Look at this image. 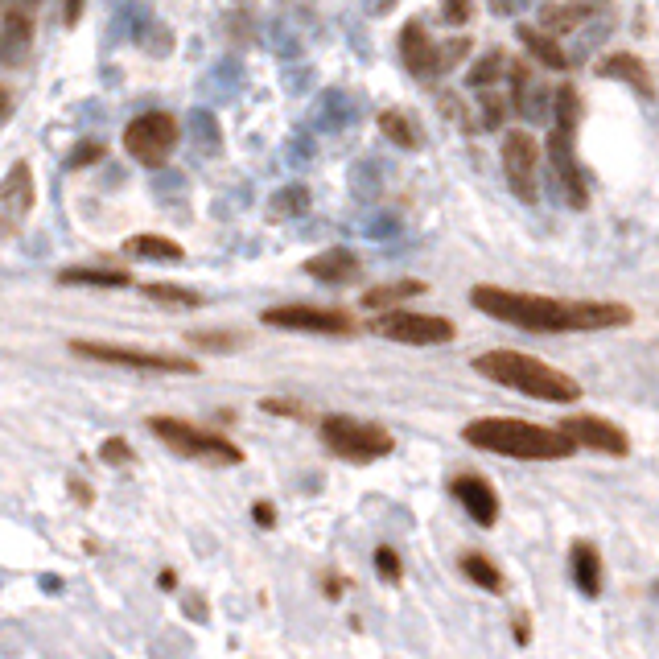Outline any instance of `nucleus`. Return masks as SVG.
<instances>
[{
  "instance_id": "obj_1",
  "label": "nucleus",
  "mask_w": 659,
  "mask_h": 659,
  "mask_svg": "<svg viewBox=\"0 0 659 659\" xmlns=\"http://www.w3.org/2000/svg\"><path fill=\"white\" fill-rule=\"evenodd\" d=\"M470 301L478 314L499 318L519 330L536 334H585V330H614L631 326V309L622 301H577V297H544V293H519L499 285H474Z\"/></svg>"
},
{
  "instance_id": "obj_2",
  "label": "nucleus",
  "mask_w": 659,
  "mask_h": 659,
  "mask_svg": "<svg viewBox=\"0 0 659 659\" xmlns=\"http://www.w3.org/2000/svg\"><path fill=\"white\" fill-rule=\"evenodd\" d=\"M462 437L474 449L519 458V462H561L577 449L569 433L536 425V421H519V416H478V421L462 429Z\"/></svg>"
},
{
  "instance_id": "obj_3",
  "label": "nucleus",
  "mask_w": 659,
  "mask_h": 659,
  "mask_svg": "<svg viewBox=\"0 0 659 659\" xmlns=\"http://www.w3.org/2000/svg\"><path fill=\"white\" fill-rule=\"evenodd\" d=\"M474 371L482 379H491V384H499V388L524 392V396L544 400V404H573V400H581V384L573 375L548 367L544 359L524 355V351H482L474 359Z\"/></svg>"
},
{
  "instance_id": "obj_4",
  "label": "nucleus",
  "mask_w": 659,
  "mask_h": 659,
  "mask_svg": "<svg viewBox=\"0 0 659 659\" xmlns=\"http://www.w3.org/2000/svg\"><path fill=\"white\" fill-rule=\"evenodd\" d=\"M322 445L330 449L334 458L342 462H355V466H371L379 458H388L392 449H396V437L384 429V425H375V421H359V416H322Z\"/></svg>"
},
{
  "instance_id": "obj_5",
  "label": "nucleus",
  "mask_w": 659,
  "mask_h": 659,
  "mask_svg": "<svg viewBox=\"0 0 659 659\" xmlns=\"http://www.w3.org/2000/svg\"><path fill=\"white\" fill-rule=\"evenodd\" d=\"M149 429L182 458L211 462V466H239L244 462V449H239L227 433L190 425V421H182V416H149Z\"/></svg>"
},
{
  "instance_id": "obj_6",
  "label": "nucleus",
  "mask_w": 659,
  "mask_h": 659,
  "mask_svg": "<svg viewBox=\"0 0 659 659\" xmlns=\"http://www.w3.org/2000/svg\"><path fill=\"white\" fill-rule=\"evenodd\" d=\"M71 355L108 363V367H128V371H157V375H198L202 367L186 355L173 351H141V346H116V342H95V338H75Z\"/></svg>"
},
{
  "instance_id": "obj_7",
  "label": "nucleus",
  "mask_w": 659,
  "mask_h": 659,
  "mask_svg": "<svg viewBox=\"0 0 659 659\" xmlns=\"http://www.w3.org/2000/svg\"><path fill=\"white\" fill-rule=\"evenodd\" d=\"M178 141H182V128L169 112H141L124 128V153L132 161H141L145 169H161L173 157V149H178Z\"/></svg>"
},
{
  "instance_id": "obj_8",
  "label": "nucleus",
  "mask_w": 659,
  "mask_h": 659,
  "mask_svg": "<svg viewBox=\"0 0 659 659\" xmlns=\"http://www.w3.org/2000/svg\"><path fill=\"white\" fill-rule=\"evenodd\" d=\"M371 330L404 346H445L458 338V326L441 314H412V309H379Z\"/></svg>"
},
{
  "instance_id": "obj_9",
  "label": "nucleus",
  "mask_w": 659,
  "mask_h": 659,
  "mask_svg": "<svg viewBox=\"0 0 659 659\" xmlns=\"http://www.w3.org/2000/svg\"><path fill=\"white\" fill-rule=\"evenodd\" d=\"M264 326L293 330V334H326V338H346L359 330L355 314L330 309V305H272L264 309Z\"/></svg>"
},
{
  "instance_id": "obj_10",
  "label": "nucleus",
  "mask_w": 659,
  "mask_h": 659,
  "mask_svg": "<svg viewBox=\"0 0 659 659\" xmlns=\"http://www.w3.org/2000/svg\"><path fill=\"white\" fill-rule=\"evenodd\" d=\"M503 173L519 202H540V145L524 128H511L503 136Z\"/></svg>"
},
{
  "instance_id": "obj_11",
  "label": "nucleus",
  "mask_w": 659,
  "mask_h": 659,
  "mask_svg": "<svg viewBox=\"0 0 659 659\" xmlns=\"http://www.w3.org/2000/svg\"><path fill=\"white\" fill-rule=\"evenodd\" d=\"M548 161L557 169V182L569 198L573 211H585L589 206V186H585V173L577 161V124H557L548 132Z\"/></svg>"
},
{
  "instance_id": "obj_12",
  "label": "nucleus",
  "mask_w": 659,
  "mask_h": 659,
  "mask_svg": "<svg viewBox=\"0 0 659 659\" xmlns=\"http://www.w3.org/2000/svg\"><path fill=\"white\" fill-rule=\"evenodd\" d=\"M557 429L569 433L577 449H594V454H610V458L631 454V437L622 433V425L606 421V416H598V412H573Z\"/></svg>"
},
{
  "instance_id": "obj_13",
  "label": "nucleus",
  "mask_w": 659,
  "mask_h": 659,
  "mask_svg": "<svg viewBox=\"0 0 659 659\" xmlns=\"http://www.w3.org/2000/svg\"><path fill=\"white\" fill-rule=\"evenodd\" d=\"M449 491H454V499L466 507V515L474 519L478 528H495L499 524V495H495V487L482 474H458L454 482H449Z\"/></svg>"
},
{
  "instance_id": "obj_14",
  "label": "nucleus",
  "mask_w": 659,
  "mask_h": 659,
  "mask_svg": "<svg viewBox=\"0 0 659 659\" xmlns=\"http://www.w3.org/2000/svg\"><path fill=\"white\" fill-rule=\"evenodd\" d=\"M400 58L404 66L416 75V79H429V75H441V58H437V42L429 38V29L421 21H408L400 29Z\"/></svg>"
},
{
  "instance_id": "obj_15",
  "label": "nucleus",
  "mask_w": 659,
  "mask_h": 659,
  "mask_svg": "<svg viewBox=\"0 0 659 659\" xmlns=\"http://www.w3.org/2000/svg\"><path fill=\"white\" fill-rule=\"evenodd\" d=\"M598 75H602V79L627 83V87H631L635 95H643V99H655V75L647 71V62H643L639 54H631V50L606 54V58L598 62Z\"/></svg>"
},
{
  "instance_id": "obj_16",
  "label": "nucleus",
  "mask_w": 659,
  "mask_h": 659,
  "mask_svg": "<svg viewBox=\"0 0 659 659\" xmlns=\"http://www.w3.org/2000/svg\"><path fill=\"white\" fill-rule=\"evenodd\" d=\"M305 272L314 276V281H322V285H351L355 276L363 272V264H359V256L351 248H326L322 256L305 260Z\"/></svg>"
},
{
  "instance_id": "obj_17",
  "label": "nucleus",
  "mask_w": 659,
  "mask_h": 659,
  "mask_svg": "<svg viewBox=\"0 0 659 659\" xmlns=\"http://www.w3.org/2000/svg\"><path fill=\"white\" fill-rule=\"evenodd\" d=\"M569 565H573V581L585 598H602V552L589 540H573L569 548Z\"/></svg>"
},
{
  "instance_id": "obj_18",
  "label": "nucleus",
  "mask_w": 659,
  "mask_h": 659,
  "mask_svg": "<svg viewBox=\"0 0 659 659\" xmlns=\"http://www.w3.org/2000/svg\"><path fill=\"white\" fill-rule=\"evenodd\" d=\"M515 38L524 42V50L540 62V66H548V71H569V54H565V46L552 38L548 29H540V25H519L515 29Z\"/></svg>"
},
{
  "instance_id": "obj_19",
  "label": "nucleus",
  "mask_w": 659,
  "mask_h": 659,
  "mask_svg": "<svg viewBox=\"0 0 659 659\" xmlns=\"http://www.w3.org/2000/svg\"><path fill=\"white\" fill-rule=\"evenodd\" d=\"M589 13H594V9L581 5V0H569V5L548 0V5H540V29H548L552 38H565V33H573L577 25H585Z\"/></svg>"
},
{
  "instance_id": "obj_20",
  "label": "nucleus",
  "mask_w": 659,
  "mask_h": 659,
  "mask_svg": "<svg viewBox=\"0 0 659 659\" xmlns=\"http://www.w3.org/2000/svg\"><path fill=\"white\" fill-rule=\"evenodd\" d=\"M429 285L425 281H412V276H404V281H384V285H371L363 293V309H371V314H379V309H396L400 301L408 297H421Z\"/></svg>"
},
{
  "instance_id": "obj_21",
  "label": "nucleus",
  "mask_w": 659,
  "mask_h": 659,
  "mask_svg": "<svg viewBox=\"0 0 659 659\" xmlns=\"http://www.w3.org/2000/svg\"><path fill=\"white\" fill-rule=\"evenodd\" d=\"M58 281H62V285H87V289H128V285H132V272H124V268H87V264H79V268H62Z\"/></svg>"
},
{
  "instance_id": "obj_22",
  "label": "nucleus",
  "mask_w": 659,
  "mask_h": 659,
  "mask_svg": "<svg viewBox=\"0 0 659 659\" xmlns=\"http://www.w3.org/2000/svg\"><path fill=\"white\" fill-rule=\"evenodd\" d=\"M0 202H5L13 215H29V211H33V173H29L25 161H17V165L9 169L5 186H0Z\"/></svg>"
},
{
  "instance_id": "obj_23",
  "label": "nucleus",
  "mask_w": 659,
  "mask_h": 659,
  "mask_svg": "<svg viewBox=\"0 0 659 659\" xmlns=\"http://www.w3.org/2000/svg\"><path fill=\"white\" fill-rule=\"evenodd\" d=\"M128 256H141V260H186V248L178 244V239H169V235H132L128 244H124Z\"/></svg>"
},
{
  "instance_id": "obj_24",
  "label": "nucleus",
  "mask_w": 659,
  "mask_h": 659,
  "mask_svg": "<svg viewBox=\"0 0 659 659\" xmlns=\"http://www.w3.org/2000/svg\"><path fill=\"white\" fill-rule=\"evenodd\" d=\"M462 573H466L478 589H487V594H503V589H507L499 565H495L491 557H482V552H466V557H462Z\"/></svg>"
},
{
  "instance_id": "obj_25",
  "label": "nucleus",
  "mask_w": 659,
  "mask_h": 659,
  "mask_svg": "<svg viewBox=\"0 0 659 659\" xmlns=\"http://www.w3.org/2000/svg\"><path fill=\"white\" fill-rule=\"evenodd\" d=\"M145 297L157 301V305H169V309H198L202 305V293H194L186 285H165V281L145 285Z\"/></svg>"
},
{
  "instance_id": "obj_26",
  "label": "nucleus",
  "mask_w": 659,
  "mask_h": 659,
  "mask_svg": "<svg viewBox=\"0 0 659 659\" xmlns=\"http://www.w3.org/2000/svg\"><path fill=\"white\" fill-rule=\"evenodd\" d=\"M379 132H384L388 141H392V145H400V149H416V145H421V136H416L412 120H408L404 112H396V108L379 112Z\"/></svg>"
},
{
  "instance_id": "obj_27",
  "label": "nucleus",
  "mask_w": 659,
  "mask_h": 659,
  "mask_svg": "<svg viewBox=\"0 0 659 659\" xmlns=\"http://www.w3.org/2000/svg\"><path fill=\"white\" fill-rule=\"evenodd\" d=\"M503 66H507L503 50H487V54H482V58L474 62V71L466 75V83H470V87H491V83H499Z\"/></svg>"
},
{
  "instance_id": "obj_28",
  "label": "nucleus",
  "mask_w": 659,
  "mask_h": 659,
  "mask_svg": "<svg viewBox=\"0 0 659 659\" xmlns=\"http://www.w3.org/2000/svg\"><path fill=\"white\" fill-rule=\"evenodd\" d=\"M190 346H198V351H211V355H223V351H235L239 338L235 334H215V330H198V334H186Z\"/></svg>"
},
{
  "instance_id": "obj_29",
  "label": "nucleus",
  "mask_w": 659,
  "mask_h": 659,
  "mask_svg": "<svg viewBox=\"0 0 659 659\" xmlns=\"http://www.w3.org/2000/svg\"><path fill=\"white\" fill-rule=\"evenodd\" d=\"M375 573L384 577V581H392V585H400V581H404L400 552H396V548H388V544H379V548H375Z\"/></svg>"
},
{
  "instance_id": "obj_30",
  "label": "nucleus",
  "mask_w": 659,
  "mask_h": 659,
  "mask_svg": "<svg viewBox=\"0 0 659 659\" xmlns=\"http://www.w3.org/2000/svg\"><path fill=\"white\" fill-rule=\"evenodd\" d=\"M99 458L108 462V466H132L136 462V454H132V445L124 441V437H108L99 445Z\"/></svg>"
},
{
  "instance_id": "obj_31",
  "label": "nucleus",
  "mask_w": 659,
  "mask_h": 659,
  "mask_svg": "<svg viewBox=\"0 0 659 659\" xmlns=\"http://www.w3.org/2000/svg\"><path fill=\"white\" fill-rule=\"evenodd\" d=\"M0 21H5V25H0V29H5L9 33V38L17 42V46H25L29 38H33V21L21 13V9H5V17H0Z\"/></svg>"
},
{
  "instance_id": "obj_32",
  "label": "nucleus",
  "mask_w": 659,
  "mask_h": 659,
  "mask_svg": "<svg viewBox=\"0 0 659 659\" xmlns=\"http://www.w3.org/2000/svg\"><path fill=\"white\" fill-rule=\"evenodd\" d=\"M305 206H309V190L305 186H289V190L276 194V215H301Z\"/></svg>"
},
{
  "instance_id": "obj_33",
  "label": "nucleus",
  "mask_w": 659,
  "mask_h": 659,
  "mask_svg": "<svg viewBox=\"0 0 659 659\" xmlns=\"http://www.w3.org/2000/svg\"><path fill=\"white\" fill-rule=\"evenodd\" d=\"M503 103H507V99H503V95H491V91L478 99V108H482V128H503V120H507V108H503Z\"/></svg>"
},
{
  "instance_id": "obj_34",
  "label": "nucleus",
  "mask_w": 659,
  "mask_h": 659,
  "mask_svg": "<svg viewBox=\"0 0 659 659\" xmlns=\"http://www.w3.org/2000/svg\"><path fill=\"white\" fill-rule=\"evenodd\" d=\"M260 408H264V412H272V416H289V421H305V416H309V408H305V404H297V400H276V396L260 400Z\"/></svg>"
},
{
  "instance_id": "obj_35",
  "label": "nucleus",
  "mask_w": 659,
  "mask_h": 659,
  "mask_svg": "<svg viewBox=\"0 0 659 659\" xmlns=\"http://www.w3.org/2000/svg\"><path fill=\"white\" fill-rule=\"evenodd\" d=\"M470 13H474L470 0H441V17H445L449 25H466Z\"/></svg>"
},
{
  "instance_id": "obj_36",
  "label": "nucleus",
  "mask_w": 659,
  "mask_h": 659,
  "mask_svg": "<svg viewBox=\"0 0 659 659\" xmlns=\"http://www.w3.org/2000/svg\"><path fill=\"white\" fill-rule=\"evenodd\" d=\"M103 153H108V149H103L99 141H79V149L71 153V169H83V165H95Z\"/></svg>"
},
{
  "instance_id": "obj_37",
  "label": "nucleus",
  "mask_w": 659,
  "mask_h": 659,
  "mask_svg": "<svg viewBox=\"0 0 659 659\" xmlns=\"http://www.w3.org/2000/svg\"><path fill=\"white\" fill-rule=\"evenodd\" d=\"M466 54H470V38H454L445 50H437V58H441V71H449V66H458Z\"/></svg>"
},
{
  "instance_id": "obj_38",
  "label": "nucleus",
  "mask_w": 659,
  "mask_h": 659,
  "mask_svg": "<svg viewBox=\"0 0 659 659\" xmlns=\"http://www.w3.org/2000/svg\"><path fill=\"white\" fill-rule=\"evenodd\" d=\"M252 519H256L260 528H272V524H276V507H272V503H256V507H252Z\"/></svg>"
},
{
  "instance_id": "obj_39",
  "label": "nucleus",
  "mask_w": 659,
  "mask_h": 659,
  "mask_svg": "<svg viewBox=\"0 0 659 659\" xmlns=\"http://www.w3.org/2000/svg\"><path fill=\"white\" fill-rule=\"evenodd\" d=\"M532 639V622H528V614H519L515 618V643H528Z\"/></svg>"
},
{
  "instance_id": "obj_40",
  "label": "nucleus",
  "mask_w": 659,
  "mask_h": 659,
  "mask_svg": "<svg viewBox=\"0 0 659 659\" xmlns=\"http://www.w3.org/2000/svg\"><path fill=\"white\" fill-rule=\"evenodd\" d=\"M71 495H75V499H79V503H83V507H87V503H91V499H95V491H91V487H83V482H79V478H75V482H71Z\"/></svg>"
},
{
  "instance_id": "obj_41",
  "label": "nucleus",
  "mask_w": 659,
  "mask_h": 659,
  "mask_svg": "<svg viewBox=\"0 0 659 659\" xmlns=\"http://www.w3.org/2000/svg\"><path fill=\"white\" fill-rule=\"evenodd\" d=\"M342 589H346V577H326V594L330 598H342Z\"/></svg>"
},
{
  "instance_id": "obj_42",
  "label": "nucleus",
  "mask_w": 659,
  "mask_h": 659,
  "mask_svg": "<svg viewBox=\"0 0 659 659\" xmlns=\"http://www.w3.org/2000/svg\"><path fill=\"white\" fill-rule=\"evenodd\" d=\"M83 5H87V0H66V21H79V13H83Z\"/></svg>"
},
{
  "instance_id": "obj_43",
  "label": "nucleus",
  "mask_w": 659,
  "mask_h": 659,
  "mask_svg": "<svg viewBox=\"0 0 659 659\" xmlns=\"http://www.w3.org/2000/svg\"><path fill=\"white\" fill-rule=\"evenodd\" d=\"M0 116H9V91L0 87Z\"/></svg>"
},
{
  "instance_id": "obj_44",
  "label": "nucleus",
  "mask_w": 659,
  "mask_h": 659,
  "mask_svg": "<svg viewBox=\"0 0 659 659\" xmlns=\"http://www.w3.org/2000/svg\"><path fill=\"white\" fill-rule=\"evenodd\" d=\"M581 5H589V9H598V5H606V0H581Z\"/></svg>"
}]
</instances>
